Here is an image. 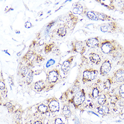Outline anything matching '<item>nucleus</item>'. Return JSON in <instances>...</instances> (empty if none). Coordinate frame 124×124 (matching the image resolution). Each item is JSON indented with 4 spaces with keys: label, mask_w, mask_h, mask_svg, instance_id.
<instances>
[{
    "label": "nucleus",
    "mask_w": 124,
    "mask_h": 124,
    "mask_svg": "<svg viewBox=\"0 0 124 124\" xmlns=\"http://www.w3.org/2000/svg\"><path fill=\"white\" fill-rule=\"evenodd\" d=\"M101 49L106 54L115 55L124 49L123 47L117 41L105 39L100 43Z\"/></svg>",
    "instance_id": "1"
},
{
    "label": "nucleus",
    "mask_w": 124,
    "mask_h": 124,
    "mask_svg": "<svg viewBox=\"0 0 124 124\" xmlns=\"http://www.w3.org/2000/svg\"><path fill=\"white\" fill-rule=\"evenodd\" d=\"M101 31L103 33L111 34L123 33L124 29L120 24L116 21L102 24L100 26Z\"/></svg>",
    "instance_id": "2"
},
{
    "label": "nucleus",
    "mask_w": 124,
    "mask_h": 124,
    "mask_svg": "<svg viewBox=\"0 0 124 124\" xmlns=\"http://www.w3.org/2000/svg\"><path fill=\"white\" fill-rule=\"evenodd\" d=\"M110 10L118 11L121 13H124V0H111L107 7Z\"/></svg>",
    "instance_id": "3"
},
{
    "label": "nucleus",
    "mask_w": 124,
    "mask_h": 124,
    "mask_svg": "<svg viewBox=\"0 0 124 124\" xmlns=\"http://www.w3.org/2000/svg\"><path fill=\"white\" fill-rule=\"evenodd\" d=\"M98 71L94 69H88L84 71L83 75V81L86 83L95 80L97 76Z\"/></svg>",
    "instance_id": "4"
},
{
    "label": "nucleus",
    "mask_w": 124,
    "mask_h": 124,
    "mask_svg": "<svg viewBox=\"0 0 124 124\" xmlns=\"http://www.w3.org/2000/svg\"><path fill=\"white\" fill-rule=\"evenodd\" d=\"M112 68V63L110 60L106 59L104 60L102 64L100 69L101 75L102 76H106L108 74Z\"/></svg>",
    "instance_id": "5"
},
{
    "label": "nucleus",
    "mask_w": 124,
    "mask_h": 124,
    "mask_svg": "<svg viewBox=\"0 0 124 124\" xmlns=\"http://www.w3.org/2000/svg\"><path fill=\"white\" fill-rule=\"evenodd\" d=\"M73 51L79 53L83 54L86 50V46L83 41H74L73 44Z\"/></svg>",
    "instance_id": "6"
},
{
    "label": "nucleus",
    "mask_w": 124,
    "mask_h": 124,
    "mask_svg": "<svg viewBox=\"0 0 124 124\" xmlns=\"http://www.w3.org/2000/svg\"><path fill=\"white\" fill-rule=\"evenodd\" d=\"M85 99V95L83 89L78 92L74 96L73 101L74 103L77 106L83 103Z\"/></svg>",
    "instance_id": "7"
},
{
    "label": "nucleus",
    "mask_w": 124,
    "mask_h": 124,
    "mask_svg": "<svg viewBox=\"0 0 124 124\" xmlns=\"http://www.w3.org/2000/svg\"><path fill=\"white\" fill-rule=\"evenodd\" d=\"M86 46L90 48L100 47V42L98 37H92L85 41Z\"/></svg>",
    "instance_id": "8"
},
{
    "label": "nucleus",
    "mask_w": 124,
    "mask_h": 124,
    "mask_svg": "<svg viewBox=\"0 0 124 124\" xmlns=\"http://www.w3.org/2000/svg\"><path fill=\"white\" fill-rule=\"evenodd\" d=\"M114 78L116 81L118 83L124 81V69L120 68L115 72Z\"/></svg>",
    "instance_id": "9"
},
{
    "label": "nucleus",
    "mask_w": 124,
    "mask_h": 124,
    "mask_svg": "<svg viewBox=\"0 0 124 124\" xmlns=\"http://www.w3.org/2000/svg\"><path fill=\"white\" fill-rule=\"evenodd\" d=\"M96 15L97 17L98 20L102 21H116V19L113 17H111V16L107 15V14L100 13L98 12H95Z\"/></svg>",
    "instance_id": "10"
},
{
    "label": "nucleus",
    "mask_w": 124,
    "mask_h": 124,
    "mask_svg": "<svg viewBox=\"0 0 124 124\" xmlns=\"http://www.w3.org/2000/svg\"><path fill=\"white\" fill-rule=\"evenodd\" d=\"M74 57L72 56L68 58L67 60H65L63 62L61 66V69L64 72H67L70 70L71 68V65L72 62L74 59Z\"/></svg>",
    "instance_id": "11"
},
{
    "label": "nucleus",
    "mask_w": 124,
    "mask_h": 124,
    "mask_svg": "<svg viewBox=\"0 0 124 124\" xmlns=\"http://www.w3.org/2000/svg\"><path fill=\"white\" fill-rule=\"evenodd\" d=\"M58 76L59 74L57 70H53L52 71H51L48 75V80L51 83L55 82L57 80Z\"/></svg>",
    "instance_id": "12"
},
{
    "label": "nucleus",
    "mask_w": 124,
    "mask_h": 124,
    "mask_svg": "<svg viewBox=\"0 0 124 124\" xmlns=\"http://www.w3.org/2000/svg\"><path fill=\"white\" fill-rule=\"evenodd\" d=\"M84 7L79 2L74 4L73 8V12L75 14H78L80 15H82L84 13Z\"/></svg>",
    "instance_id": "13"
},
{
    "label": "nucleus",
    "mask_w": 124,
    "mask_h": 124,
    "mask_svg": "<svg viewBox=\"0 0 124 124\" xmlns=\"http://www.w3.org/2000/svg\"><path fill=\"white\" fill-rule=\"evenodd\" d=\"M89 59L93 63L97 65L100 64L101 61V58L100 56L94 52H92L89 54Z\"/></svg>",
    "instance_id": "14"
},
{
    "label": "nucleus",
    "mask_w": 124,
    "mask_h": 124,
    "mask_svg": "<svg viewBox=\"0 0 124 124\" xmlns=\"http://www.w3.org/2000/svg\"><path fill=\"white\" fill-rule=\"evenodd\" d=\"M49 107L51 111L53 112L57 111L59 110V104L56 101H52L49 105Z\"/></svg>",
    "instance_id": "15"
},
{
    "label": "nucleus",
    "mask_w": 124,
    "mask_h": 124,
    "mask_svg": "<svg viewBox=\"0 0 124 124\" xmlns=\"http://www.w3.org/2000/svg\"><path fill=\"white\" fill-rule=\"evenodd\" d=\"M45 84L43 81H39L37 82L34 85L35 89L38 92H41L45 88Z\"/></svg>",
    "instance_id": "16"
},
{
    "label": "nucleus",
    "mask_w": 124,
    "mask_h": 124,
    "mask_svg": "<svg viewBox=\"0 0 124 124\" xmlns=\"http://www.w3.org/2000/svg\"><path fill=\"white\" fill-rule=\"evenodd\" d=\"M98 113L102 115H107L109 112V109L106 106L102 105L98 108Z\"/></svg>",
    "instance_id": "17"
},
{
    "label": "nucleus",
    "mask_w": 124,
    "mask_h": 124,
    "mask_svg": "<svg viewBox=\"0 0 124 124\" xmlns=\"http://www.w3.org/2000/svg\"><path fill=\"white\" fill-rule=\"evenodd\" d=\"M86 15L87 17L91 20H96V21L98 20L96 14L94 12V11H87Z\"/></svg>",
    "instance_id": "18"
},
{
    "label": "nucleus",
    "mask_w": 124,
    "mask_h": 124,
    "mask_svg": "<svg viewBox=\"0 0 124 124\" xmlns=\"http://www.w3.org/2000/svg\"><path fill=\"white\" fill-rule=\"evenodd\" d=\"M106 100L107 99H106V96L104 94H102V95H101L100 96L98 97L97 102L99 104L102 106L105 103Z\"/></svg>",
    "instance_id": "19"
},
{
    "label": "nucleus",
    "mask_w": 124,
    "mask_h": 124,
    "mask_svg": "<svg viewBox=\"0 0 124 124\" xmlns=\"http://www.w3.org/2000/svg\"><path fill=\"white\" fill-rule=\"evenodd\" d=\"M67 33L66 29L64 27H61L57 30V33L58 35L61 37H63L65 36Z\"/></svg>",
    "instance_id": "20"
},
{
    "label": "nucleus",
    "mask_w": 124,
    "mask_h": 124,
    "mask_svg": "<svg viewBox=\"0 0 124 124\" xmlns=\"http://www.w3.org/2000/svg\"><path fill=\"white\" fill-rule=\"evenodd\" d=\"M63 114L64 116L66 117H69L71 116V111L69 109L67 106H64L63 110Z\"/></svg>",
    "instance_id": "21"
},
{
    "label": "nucleus",
    "mask_w": 124,
    "mask_h": 124,
    "mask_svg": "<svg viewBox=\"0 0 124 124\" xmlns=\"http://www.w3.org/2000/svg\"><path fill=\"white\" fill-rule=\"evenodd\" d=\"M33 75H34V72L33 71H30L29 74L27 75L26 77V81L27 83L29 84L32 82L33 79Z\"/></svg>",
    "instance_id": "22"
},
{
    "label": "nucleus",
    "mask_w": 124,
    "mask_h": 124,
    "mask_svg": "<svg viewBox=\"0 0 124 124\" xmlns=\"http://www.w3.org/2000/svg\"><path fill=\"white\" fill-rule=\"evenodd\" d=\"M112 84V80L111 79H107L104 82V87L105 88L109 89L111 88Z\"/></svg>",
    "instance_id": "23"
},
{
    "label": "nucleus",
    "mask_w": 124,
    "mask_h": 124,
    "mask_svg": "<svg viewBox=\"0 0 124 124\" xmlns=\"http://www.w3.org/2000/svg\"><path fill=\"white\" fill-rule=\"evenodd\" d=\"M28 67L25 66H23L20 69V74H21V75L23 77H25L26 74H27V73L28 72Z\"/></svg>",
    "instance_id": "24"
},
{
    "label": "nucleus",
    "mask_w": 124,
    "mask_h": 124,
    "mask_svg": "<svg viewBox=\"0 0 124 124\" xmlns=\"http://www.w3.org/2000/svg\"><path fill=\"white\" fill-rule=\"evenodd\" d=\"M99 94V90L97 88H95L93 90V92L92 94V97L94 98H95L98 97Z\"/></svg>",
    "instance_id": "25"
},
{
    "label": "nucleus",
    "mask_w": 124,
    "mask_h": 124,
    "mask_svg": "<svg viewBox=\"0 0 124 124\" xmlns=\"http://www.w3.org/2000/svg\"><path fill=\"white\" fill-rule=\"evenodd\" d=\"M54 46V44H51L46 45L45 47V51L46 53L50 52Z\"/></svg>",
    "instance_id": "26"
},
{
    "label": "nucleus",
    "mask_w": 124,
    "mask_h": 124,
    "mask_svg": "<svg viewBox=\"0 0 124 124\" xmlns=\"http://www.w3.org/2000/svg\"><path fill=\"white\" fill-rule=\"evenodd\" d=\"M119 94L121 97L124 98V83L121 84L119 88Z\"/></svg>",
    "instance_id": "27"
},
{
    "label": "nucleus",
    "mask_w": 124,
    "mask_h": 124,
    "mask_svg": "<svg viewBox=\"0 0 124 124\" xmlns=\"http://www.w3.org/2000/svg\"><path fill=\"white\" fill-rule=\"evenodd\" d=\"M38 110L40 111L42 113H45L47 112V106H46L45 105L42 104L40 105L38 108Z\"/></svg>",
    "instance_id": "28"
},
{
    "label": "nucleus",
    "mask_w": 124,
    "mask_h": 124,
    "mask_svg": "<svg viewBox=\"0 0 124 124\" xmlns=\"http://www.w3.org/2000/svg\"><path fill=\"white\" fill-rule=\"evenodd\" d=\"M27 55V58L28 60L30 61H32L34 60V58L35 57V55L33 51H30L28 53L26 54Z\"/></svg>",
    "instance_id": "29"
},
{
    "label": "nucleus",
    "mask_w": 124,
    "mask_h": 124,
    "mask_svg": "<svg viewBox=\"0 0 124 124\" xmlns=\"http://www.w3.org/2000/svg\"><path fill=\"white\" fill-rule=\"evenodd\" d=\"M55 61L53 59H51L47 61V63L46 64V66L47 68L50 67L51 66L55 64Z\"/></svg>",
    "instance_id": "30"
},
{
    "label": "nucleus",
    "mask_w": 124,
    "mask_h": 124,
    "mask_svg": "<svg viewBox=\"0 0 124 124\" xmlns=\"http://www.w3.org/2000/svg\"><path fill=\"white\" fill-rule=\"evenodd\" d=\"M43 58L40 55H37L36 57V60L37 62H40L43 60Z\"/></svg>",
    "instance_id": "31"
},
{
    "label": "nucleus",
    "mask_w": 124,
    "mask_h": 124,
    "mask_svg": "<svg viewBox=\"0 0 124 124\" xmlns=\"http://www.w3.org/2000/svg\"><path fill=\"white\" fill-rule=\"evenodd\" d=\"M118 100V98L117 96H112L111 98V102H112V103H115Z\"/></svg>",
    "instance_id": "32"
},
{
    "label": "nucleus",
    "mask_w": 124,
    "mask_h": 124,
    "mask_svg": "<svg viewBox=\"0 0 124 124\" xmlns=\"http://www.w3.org/2000/svg\"><path fill=\"white\" fill-rule=\"evenodd\" d=\"M55 124H64V123L60 119L57 118L55 121Z\"/></svg>",
    "instance_id": "33"
},
{
    "label": "nucleus",
    "mask_w": 124,
    "mask_h": 124,
    "mask_svg": "<svg viewBox=\"0 0 124 124\" xmlns=\"http://www.w3.org/2000/svg\"><path fill=\"white\" fill-rule=\"evenodd\" d=\"M0 91L3 90L4 89H5V84H4L1 81H0Z\"/></svg>",
    "instance_id": "34"
},
{
    "label": "nucleus",
    "mask_w": 124,
    "mask_h": 124,
    "mask_svg": "<svg viewBox=\"0 0 124 124\" xmlns=\"http://www.w3.org/2000/svg\"><path fill=\"white\" fill-rule=\"evenodd\" d=\"M6 106H7V108H8V109H9V110L12 109V107H13L12 105L11 104V103H10V102L7 103V104H6Z\"/></svg>",
    "instance_id": "35"
},
{
    "label": "nucleus",
    "mask_w": 124,
    "mask_h": 124,
    "mask_svg": "<svg viewBox=\"0 0 124 124\" xmlns=\"http://www.w3.org/2000/svg\"><path fill=\"white\" fill-rule=\"evenodd\" d=\"M25 26L26 28H29L31 26V24L30 22H27L25 24Z\"/></svg>",
    "instance_id": "36"
},
{
    "label": "nucleus",
    "mask_w": 124,
    "mask_h": 124,
    "mask_svg": "<svg viewBox=\"0 0 124 124\" xmlns=\"http://www.w3.org/2000/svg\"><path fill=\"white\" fill-rule=\"evenodd\" d=\"M34 124H43L42 122H41L40 121H37L35 123H34Z\"/></svg>",
    "instance_id": "37"
}]
</instances>
